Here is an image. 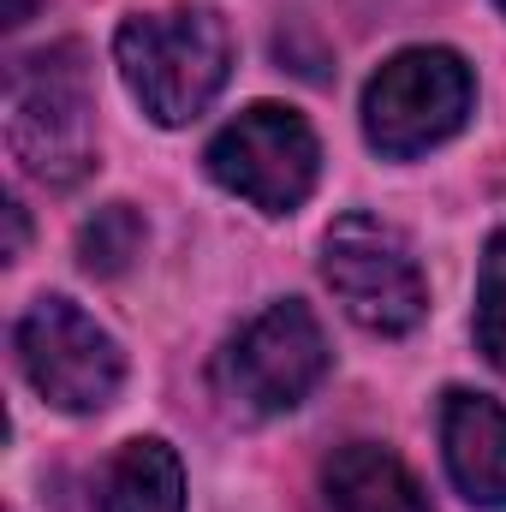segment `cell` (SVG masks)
I'll list each match as a JSON object with an SVG mask.
<instances>
[{
  "label": "cell",
  "mask_w": 506,
  "mask_h": 512,
  "mask_svg": "<svg viewBox=\"0 0 506 512\" xmlns=\"http://www.w3.org/2000/svg\"><path fill=\"white\" fill-rule=\"evenodd\" d=\"M441 459L453 489L483 512L506 507V405L489 393L453 387L441 399Z\"/></svg>",
  "instance_id": "obj_8"
},
{
  "label": "cell",
  "mask_w": 506,
  "mask_h": 512,
  "mask_svg": "<svg viewBox=\"0 0 506 512\" xmlns=\"http://www.w3.org/2000/svg\"><path fill=\"white\" fill-rule=\"evenodd\" d=\"M6 143L18 167L54 191L96 167V96L72 42L12 60L6 72Z\"/></svg>",
  "instance_id": "obj_2"
},
{
  "label": "cell",
  "mask_w": 506,
  "mask_h": 512,
  "mask_svg": "<svg viewBox=\"0 0 506 512\" xmlns=\"http://www.w3.org/2000/svg\"><path fill=\"white\" fill-rule=\"evenodd\" d=\"M477 108V72L453 48H399L364 84V137L387 161H411L459 137Z\"/></svg>",
  "instance_id": "obj_4"
},
{
  "label": "cell",
  "mask_w": 506,
  "mask_h": 512,
  "mask_svg": "<svg viewBox=\"0 0 506 512\" xmlns=\"http://www.w3.org/2000/svg\"><path fill=\"white\" fill-rule=\"evenodd\" d=\"M477 352L506 376V227L483 245V268H477Z\"/></svg>",
  "instance_id": "obj_12"
},
{
  "label": "cell",
  "mask_w": 506,
  "mask_h": 512,
  "mask_svg": "<svg viewBox=\"0 0 506 512\" xmlns=\"http://www.w3.org/2000/svg\"><path fill=\"white\" fill-rule=\"evenodd\" d=\"M12 346H18L24 382L36 387L54 411H66V417H96V411H108L120 399L126 352L72 298H36L18 316Z\"/></svg>",
  "instance_id": "obj_7"
},
{
  "label": "cell",
  "mask_w": 506,
  "mask_h": 512,
  "mask_svg": "<svg viewBox=\"0 0 506 512\" xmlns=\"http://www.w3.org/2000/svg\"><path fill=\"white\" fill-rule=\"evenodd\" d=\"M501 12H506V0H501Z\"/></svg>",
  "instance_id": "obj_15"
},
{
  "label": "cell",
  "mask_w": 506,
  "mask_h": 512,
  "mask_svg": "<svg viewBox=\"0 0 506 512\" xmlns=\"http://www.w3.org/2000/svg\"><path fill=\"white\" fill-rule=\"evenodd\" d=\"M322 280L328 292L340 298V310L364 328V334H381V340H399L423 322L429 310V280L417 268V251L411 239L381 221V215H340L322 239Z\"/></svg>",
  "instance_id": "obj_5"
},
{
  "label": "cell",
  "mask_w": 506,
  "mask_h": 512,
  "mask_svg": "<svg viewBox=\"0 0 506 512\" xmlns=\"http://www.w3.org/2000/svg\"><path fill=\"white\" fill-rule=\"evenodd\" d=\"M137 251H143V215H137L131 203H108V209H96V221H84V233H78V256H84V268L102 274V280L126 274Z\"/></svg>",
  "instance_id": "obj_11"
},
{
  "label": "cell",
  "mask_w": 506,
  "mask_h": 512,
  "mask_svg": "<svg viewBox=\"0 0 506 512\" xmlns=\"http://www.w3.org/2000/svg\"><path fill=\"white\" fill-rule=\"evenodd\" d=\"M24 256V203H6V262Z\"/></svg>",
  "instance_id": "obj_13"
},
{
  "label": "cell",
  "mask_w": 506,
  "mask_h": 512,
  "mask_svg": "<svg viewBox=\"0 0 506 512\" xmlns=\"http://www.w3.org/2000/svg\"><path fill=\"white\" fill-rule=\"evenodd\" d=\"M114 66L155 126H191L233 78V30L215 6L137 12L114 36Z\"/></svg>",
  "instance_id": "obj_1"
},
{
  "label": "cell",
  "mask_w": 506,
  "mask_h": 512,
  "mask_svg": "<svg viewBox=\"0 0 506 512\" xmlns=\"http://www.w3.org/2000/svg\"><path fill=\"white\" fill-rule=\"evenodd\" d=\"M102 512H185V465L161 435H137L114 453Z\"/></svg>",
  "instance_id": "obj_10"
},
{
  "label": "cell",
  "mask_w": 506,
  "mask_h": 512,
  "mask_svg": "<svg viewBox=\"0 0 506 512\" xmlns=\"http://www.w3.org/2000/svg\"><path fill=\"white\" fill-rule=\"evenodd\" d=\"M24 18H30V0H12V6H6V30H18Z\"/></svg>",
  "instance_id": "obj_14"
},
{
  "label": "cell",
  "mask_w": 506,
  "mask_h": 512,
  "mask_svg": "<svg viewBox=\"0 0 506 512\" xmlns=\"http://www.w3.org/2000/svg\"><path fill=\"white\" fill-rule=\"evenodd\" d=\"M316 512H429V495L381 441H346L316 471Z\"/></svg>",
  "instance_id": "obj_9"
},
{
  "label": "cell",
  "mask_w": 506,
  "mask_h": 512,
  "mask_svg": "<svg viewBox=\"0 0 506 512\" xmlns=\"http://www.w3.org/2000/svg\"><path fill=\"white\" fill-rule=\"evenodd\" d=\"M334 352L304 298H274L262 316H251L215 358V393L239 417H286L298 411L322 376Z\"/></svg>",
  "instance_id": "obj_3"
},
{
  "label": "cell",
  "mask_w": 506,
  "mask_h": 512,
  "mask_svg": "<svg viewBox=\"0 0 506 512\" xmlns=\"http://www.w3.org/2000/svg\"><path fill=\"white\" fill-rule=\"evenodd\" d=\"M203 167H209V179L221 191L251 203L256 215H292L316 191L322 143H316V131H310V120L298 108L251 102L239 120H227L209 137Z\"/></svg>",
  "instance_id": "obj_6"
}]
</instances>
